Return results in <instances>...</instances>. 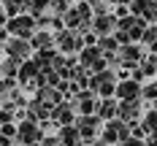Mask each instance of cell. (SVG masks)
Segmentation results:
<instances>
[{"label": "cell", "instance_id": "cell-29", "mask_svg": "<svg viewBox=\"0 0 157 146\" xmlns=\"http://www.w3.org/2000/svg\"><path fill=\"white\" fill-rule=\"evenodd\" d=\"M146 146H157V135H155V138H152V141H149Z\"/></svg>", "mask_w": 157, "mask_h": 146}, {"label": "cell", "instance_id": "cell-10", "mask_svg": "<svg viewBox=\"0 0 157 146\" xmlns=\"http://www.w3.org/2000/svg\"><path fill=\"white\" fill-rule=\"evenodd\" d=\"M117 138H127V125L125 122H109L106 125V141H117Z\"/></svg>", "mask_w": 157, "mask_h": 146}, {"label": "cell", "instance_id": "cell-1", "mask_svg": "<svg viewBox=\"0 0 157 146\" xmlns=\"http://www.w3.org/2000/svg\"><path fill=\"white\" fill-rule=\"evenodd\" d=\"M35 19L30 14H19L14 19H8L6 22V32H11L14 38H22V41H30L33 35H35Z\"/></svg>", "mask_w": 157, "mask_h": 146}, {"label": "cell", "instance_id": "cell-12", "mask_svg": "<svg viewBox=\"0 0 157 146\" xmlns=\"http://www.w3.org/2000/svg\"><path fill=\"white\" fill-rule=\"evenodd\" d=\"M78 135H84V138H90V135H95V130H98V119L95 116H84L81 122H78Z\"/></svg>", "mask_w": 157, "mask_h": 146}, {"label": "cell", "instance_id": "cell-13", "mask_svg": "<svg viewBox=\"0 0 157 146\" xmlns=\"http://www.w3.org/2000/svg\"><path fill=\"white\" fill-rule=\"evenodd\" d=\"M117 116H122V119H136L138 116V100H130V103H122L119 106V111H117Z\"/></svg>", "mask_w": 157, "mask_h": 146}, {"label": "cell", "instance_id": "cell-23", "mask_svg": "<svg viewBox=\"0 0 157 146\" xmlns=\"http://www.w3.org/2000/svg\"><path fill=\"white\" fill-rule=\"evenodd\" d=\"M141 95H144V97H152V100H155V97H157V81H152V84L141 87Z\"/></svg>", "mask_w": 157, "mask_h": 146}, {"label": "cell", "instance_id": "cell-17", "mask_svg": "<svg viewBox=\"0 0 157 146\" xmlns=\"http://www.w3.org/2000/svg\"><path fill=\"white\" fill-rule=\"evenodd\" d=\"M117 111H119V106H117L114 100H109V97L100 103V116H103V119H114V116H117Z\"/></svg>", "mask_w": 157, "mask_h": 146}, {"label": "cell", "instance_id": "cell-19", "mask_svg": "<svg viewBox=\"0 0 157 146\" xmlns=\"http://www.w3.org/2000/svg\"><path fill=\"white\" fill-rule=\"evenodd\" d=\"M141 41L152 49V51H157V27H146L144 35H141Z\"/></svg>", "mask_w": 157, "mask_h": 146}, {"label": "cell", "instance_id": "cell-2", "mask_svg": "<svg viewBox=\"0 0 157 146\" xmlns=\"http://www.w3.org/2000/svg\"><path fill=\"white\" fill-rule=\"evenodd\" d=\"M6 57L8 60H14V62H27V57H30V51H33V46H30V41H22V38H8V43H6Z\"/></svg>", "mask_w": 157, "mask_h": 146}, {"label": "cell", "instance_id": "cell-20", "mask_svg": "<svg viewBox=\"0 0 157 146\" xmlns=\"http://www.w3.org/2000/svg\"><path fill=\"white\" fill-rule=\"evenodd\" d=\"M60 138H63V144L71 146V144H76V141H78V130H76V127H65Z\"/></svg>", "mask_w": 157, "mask_h": 146}, {"label": "cell", "instance_id": "cell-9", "mask_svg": "<svg viewBox=\"0 0 157 146\" xmlns=\"http://www.w3.org/2000/svg\"><path fill=\"white\" fill-rule=\"evenodd\" d=\"M38 70H41V68H38V62H35V60L22 62V65H19V81H22V84H30V79H35V76H38Z\"/></svg>", "mask_w": 157, "mask_h": 146}, {"label": "cell", "instance_id": "cell-15", "mask_svg": "<svg viewBox=\"0 0 157 146\" xmlns=\"http://www.w3.org/2000/svg\"><path fill=\"white\" fill-rule=\"evenodd\" d=\"M30 46L33 49H49L52 46V35H49V32H35L30 38Z\"/></svg>", "mask_w": 157, "mask_h": 146}, {"label": "cell", "instance_id": "cell-7", "mask_svg": "<svg viewBox=\"0 0 157 146\" xmlns=\"http://www.w3.org/2000/svg\"><path fill=\"white\" fill-rule=\"evenodd\" d=\"M54 41H57V46L63 49V51H81V49H84L81 38H78L73 30H63L57 38H54Z\"/></svg>", "mask_w": 157, "mask_h": 146}, {"label": "cell", "instance_id": "cell-8", "mask_svg": "<svg viewBox=\"0 0 157 146\" xmlns=\"http://www.w3.org/2000/svg\"><path fill=\"white\" fill-rule=\"evenodd\" d=\"M92 27L98 35H109V32L117 30V16H111V14H103V16H95V22H92Z\"/></svg>", "mask_w": 157, "mask_h": 146}, {"label": "cell", "instance_id": "cell-6", "mask_svg": "<svg viewBox=\"0 0 157 146\" xmlns=\"http://www.w3.org/2000/svg\"><path fill=\"white\" fill-rule=\"evenodd\" d=\"M114 92H117V97H119L122 103H130V100H138V97H141V84L130 79V81L117 84V89H114Z\"/></svg>", "mask_w": 157, "mask_h": 146}, {"label": "cell", "instance_id": "cell-30", "mask_svg": "<svg viewBox=\"0 0 157 146\" xmlns=\"http://www.w3.org/2000/svg\"><path fill=\"white\" fill-rule=\"evenodd\" d=\"M114 3H127V0H114Z\"/></svg>", "mask_w": 157, "mask_h": 146}, {"label": "cell", "instance_id": "cell-27", "mask_svg": "<svg viewBox=\"0 0 157 146\" xmlns=\"http://www.w3.org/2000/svg\"><path fill=\"white\" fill-rule=\"evenodd\" d=\"M44 146H57V141L54 138H44Z\"/></svg>", "mask_w": 157, "mask_h": 146}, {"label": "cell", "instance_id": "cell-21", "mask_svg": "<svg viewBox=\"0 0 157 146\" xmlns=\"http://www.w3.org/2000/svg\"><path fill=\"white\" fill-rule=\"evenodd\" d=\"M54 116H57L63 125H68V122H71V108H68V106H60V108H54Z\"/></svg>", "mask_w": 157, "mask_h": 146}, {"label": "cell", "instance_id": "cell-26", "mask_svg": "<svg viewBox=\"0 0 157 146\" xmlns=\"http://www.w3.org/2000/svg\"><path fill=\"white\" fill-rule=\"evenodd\" d=\"M125 146H144V144H141V141H138V138H130V141H127Z\"/></svg>", "mask_w": 157, "mask_h": 146}, {"label": "cell", "instance_id": "cell-25", "mask_svg": "<svg viewBox=\"0 0 157 146\" xmlns=\"http://www.w3.org/2000/svg\"><path fill=\"white\" fill-rule=\"evenodd\" d=\"M71 3H73V0H49V6H54L57 11H65V8H68Z\"/></svg>", "mask_w": 157, "mask_h": 146}, {"label": "cell", "instance_id": "cell-11", "mask_svg": "<svg viewBox=\"0 0 157 146\" xmlns=\"http://www.w3.org/2000/svg\"><path fill=\"white\" fill-rule=\"evenodd\" d=\"M27 6H30V0H6V3H3V11H6L8 19H14V16H19L25 11Z\"/></svg>", "mask_w": 157, "mask_h": 146}, {"label": "cell", "instance_id": "cell-3", "mask_svg": "<svg viewBox=\"0 0 157 146\" xmlns=\"http://www.w3.org/2000/svg\"><path fill=\"white\" fill-rule=\"evenodd\" d=\"M90 92H100L103 97L114 95V89H117V81H114V73L111 70H100V73H95L92 79H90Z\"/></svg>", "mask_w": 157, "mask_h": 146}, {"label": "cell", "instance_id": "cell-28", "mask_svg": "<svg viewBox=\"0 0 157 146\" xmlns=\"http://www.w3.org/2000/svg\"><path fill=\"white\" fill-rule=\"evenodd\" d=\"M6 35H8V32H6V27H0V41H6Z\"/></svg>", "mask_w": 157, "mask_h": 146}, {"label": "cell", "instance_id": "cell-5", "mask_svg": "<svg viewBox=\"0 0 157 146\" xmlns=\"http://www.w3.org/2000/svg\"><path fill=\"white\" fill-rule=\"evenodd\" d=\"M16 135H19V141L27 146H35L38 141H44V135H41V127L35 125V122H22L19 127H16Z\"/></svg>", "mask_w": 157, "mask_h": 146}, {"label": "cell", "instance_id": "cell-18", "mask_svg": "<svg viewBox=\"0 0 157 146\" xmlns=\"http://www.w3.org/2000/svg\"><path fill=\"white\" fill-rule=\"evenodd\" d=\"M49 8V0H30V6H27V11H30L33 19H41V14Z\"/></svg>", "mask_w": 157, "mask_h": 146}, {"label": "cell", "instance_id": "cell-31", "mask_svg": "<svg viewBox=\"0 0 157 146\" xmlns=\"http://www.w3.org/2000/svg\"><path fill=\"white\" fill-rule=\"evenodd\" d=\"M0 146H6V141H3V138H0Z\"/></svg>", "mask_w": 157, "mask_h": 146}, {"label": "cell", "instance_id": "cell-16", "mask_svg": "<svg viewBox=\"0 0 157 146\" xmlns=\"http://www.w3.org/2000/svg\"><path fill=\"white\" fill-rule=\"evenodd\" d=\"M0 76H11V79L19 76V62H14V60H8V57H6V60L0 62Z\"/></svg>", "mask_w": 157, "mask_h": 146}, {"label": "cell", "instance_id": "cell-32", "mask_svg": "<svg viewBox=\"0 0 157 146\" xmlns=\"http://www.w3.org/2000/svg\"><path fill=\"white\" fill-rule=\"evenodd\" d=\"M0 79H3V76H0Z\"/></svg>", "mask_w": 157, "mask_h": 146}, {"label": "cell", "instance_id": "cell-22", "mask_svg": "<svg viewBox=\"0 0 157 146\" xmlns=\"http://www.w3.org/2000/svg\"><path fill=\"white\" fill-rule=\"evenodd\" d=\"M117 49V38H100V51H114Z\"/></svg>", "mask_w": 157, "mask_h": 146}, {"label": "cell", "instance_id": "cell-4", "mask_svg": "<svg viewBox=\"0 0 157 146\" xmlns=\"http://www.w3.org/2000/svg\"><path fill=\"white\" fill-rule=\"evenodd\" d=\"M81 68H87V70H95V73H100L103 70V51L98 46H84L81 49Z\"/></svg>", "mask_w": 157, "mask_h": 146}, {"label": "cell", "instance_id": "cell-14", "mask_svg": "<svg viewBox=\"0 0 157 146\" xmlns=\"http://www.w3.org/2000/svg\"><path fill=\"white\" fill-rule=\"evenodd\" d=\"M78 108H81V114H84V116H90V114H92V108H95L92 92H81V95H78Z\"/></svg>", "mask_w": 157, "mask_h": 146}, {"label": "cell", "instance_id": "cell-24", "mask_svg": "<svg viewBox=\"0 0 157 146\" xmlns=\"http://www.w3.org/2000/svg\"><path fill=\"white\" fill-rule=\"evenodd\" d=\"M146 127L152 130V133H157V111H149V114H146Z\"/></svg>", "mask_w": 157, "mask_h": 146}]
</instances>
